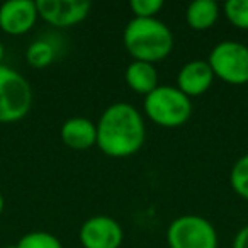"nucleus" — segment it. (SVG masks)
<instances>
[{"label": "nucleus", "mask_w": 248, "mask_h": 248, "mask_svg": "<svg viewBox=\"0 0 248 248\" xmlns=\"http://www.w3.org/2000/svg\"><path fill=\"white\" fill-rule=\"evenodd\" d=\"M32 106L29 82L16 70L0 65V123H16L28 116Z\"/></svg>", "instance_id": "nucleus-4"}, {"label": "nucleus", "mask_w": 248, "mask_h": 248, "mask_svg": "<svg viewBox=\"0 0 248 248\" xmlns=\"http://www.w3.org/2000/svg\"><path fill=\"white\" fill-rule=\"evenodd\" d=\"M129 7H131L135 17L152 19L162 11L163 2L162 0H131Z\"/></svg>", "instance_id": "nucleus-18"}, {"label": "nucleus", "mask_w": 248, "mask_h": 248, "mask_svg": "<svg viewBox=\"0 0 248 248\" xmlns=\"http://www.w3.org/2000/svg\"><path fill=\"white\" fill-rule=\"evenodd\" d=\"M78 238L83 248H119L124 233L114 217L92 216L82 224Z\"/></svg>", "instance_id": "nucleus-8"}, {"label": "nucleus", "mask_w": 248, "mask_h": 248, "mask_svg": "<svg viewBox=\"0 0 248 248\" xmlns=\"http://www.w3.org/2000/svg\"><path fill=\"white\" fill-rule=\"evenodd\" d=\"M224 16L233 26L248 29V0H228L224 4Z\"/></svg>", "instance_id": "nucleus-17"}, {"label": "nucleus", "mask_w": 248, "mask_h": 248, "mask_svg": "<svg viewBox=\"0 0 248 248\" xmlns=\"http://www.w3.org/2000/svg\"><path fill=\"white\" fill-rule=\"evenodd\" d=\"M145 112L158 126L179 128L192 116V102L177 87H156L145 97Z\"/></svg>", "instance_id": "nucleus-3"}, {"label": "nucleus", "mask_w": 248, "mask_h": 248, "mask_svg": "<svg viewBox=\"0 0 248 248\" xmlns=\"http://www.w3.org/2000/svg\"><path fill=\"white\" fill-rule=\"evenodd\" d=\"M26 60L34 68H45L55 60V48L48 41H34L26 51Z\"/></svg>", "instance_id": "nucleus-14"}, {"label": "nucleus", "mask_w": 248, "mask_h": 248, "mask_svg": "<svg viewBox=\"0 0 248 248\" xmlns=\"http://www.w3.org/2000/svg\"><path fill=\"white\" fill-rule=\"evenodd\" d=\"M4 197H2V194H0V214H2V211H4Z\"/></svg>", "instance_id": "nucleus-20"}, {"label": "nucleus", "mask_w": 248, "mask_h": 248, "mask_svg": "<svg viewBox=\"0 0 248 248\" xmlns=\"http://www.w3.org/2000/svg\"><path fill=\"white\" fill-rule=\"evenodd\" d=\"M230 182L234 192L248 201V155H243L233 165Z\"/></svg>", "instance_id": "nucleus-16"}, {"label": "nucleus", "mask_w": 248, "mask_h": 248, "mask_svg": "<svg viewBox=\"0 0 248 248\" xmlns=\"http://www.w3.org/2000/svg\"><path fill=\"white\" fill-rule=\"evenodd\" d=\"M4 58V46H2V41H0V62Z\"/></svg>", "instance_id": "nucleus-21"}, {"label": "nucleus", "mask_w": 248, "mask_h": 248, "mask_svg": "<svg viewBox=\"0 0 248 248\" xmlns=\"http://www.w3.org/2000/svg\"><path fill=\"white\" fill-rule=\"evenodd\" d=\"M5 248H17V245H7Z\"/></svg>", "instance_id": "nucleus-22"}, {"label": "nucleus", "mask_w": 248, "mask_h": 248, "mask_svg": "<svg viewBox=\"0 0 248 248\" xmlns=\"http://www.w3.org/2000/svg\"><path fill=\"white\" fill-rule=\"evenodd\" d=\"M214 73L209 63L204 60H194L180 68L177 77V89L187 97L202 95L211 85H213Z\"/></svg>", "instance_id": "nucleus-10"}, {"label": "nucleus", "mask_w": 248, "mask_h": 248, "mask_svg": "<svg viewBox=\"0 0 248 248\" xmlns=\"http://www.w3.org/2000/svg\"><path fill=\"white\" fill-rule=\"evenodd\" d=\"M126 82L135 92L148 95L158 87V73L152 63L133 62L126 68Z\"/></svg>", "instance_id": "nucleus-12"}, {"label": "nucleus", "mask_w": 248, "mask_h": 248, "mask_svg": "<svg viewBox=\"0 0 248 248\" xmlns=\"http://www.w3.org/2000/svg\"><path fill=\"white\" fill-rule=\"evenodd\" d=\"M124 46L135 62L155 63L167 58L173 48V36L162 21L135 17L124 29Z\"/></svg>", "instance_id": "nucleus-2"}, {"label": "nucleus", "mask_w": 248, "mask_h": 248, "mask_svg": "<svg viewBox=\"0 0 248 248\" xmlns=\"http://www.w3.org/2000/svg\"><path fill=\"white\" fill-rule=\"evenodd\" d=\"M219 16V7L214 0H194L192 4L187 5L186 21L189 28L196 31H206L213 28L214 22Z\"/></svg>", "instance_id": "nucleus-13"}, {"label": "nucleus", "mask_w": 248, "mask_h": 248, "mask_svg": "<svg viewBox=\"0 0 248 248\" xmlns=\"http://www.w3.org/2000/svg\"><path fill=\"white\" fill-rule=\"evenodd\" d=\"M17 248H63V245L48 231H31L17 241Z\"/></svg>", "instance_id": "nucleus-15"}, {"label": "nucleus", "mask_w": 248, "mask_h": 248, "mask_svg": "<svg viewBox=\"0 0 248 248\" xmlns=\"http://www.w3.org/2000/svg\"><path fill=\"white\" fill-rule=\"evenodd\" d=\"M214 77L230 85L248 83V46L236 41H223L213 48L207 60Z\"/></svg>", "instance_id": "nucleus-5"}, {"label": "nucleus", "mask_w": 248, "mask_h": 248, "mask_svg": "<svg viewBox=\"0 0 248 248\" xmlns=\"http://www.w3.org/2000/svg\"><path fill=\"white\" fill-rule=\"evenodd\" d=\"M38 7L31 0H9L0 7V29L7 34H26L38 19Z\"/></svg>", "instance_id": "nucleus-9"}, {"label": "nucleus", "mask_w": 248, "mask_h": 248, "mask_svg": "<svg viewBox=\"0 0 248 248\" xmlns=\"http://www.w3.org/2000/svg\"><path fill=\"white\" fill-rule=\"evenodd\" d=\"M38 16L55 28H70L89 16V0H38Z\"/></svg>", "instance_id": "nucleus-7"}, {"label": "nucleus", "mask_w": 248, "mask_h": 248, "mask_svg": "<svg viewBox=\"0 0 248 248\" xmlns=\"http://www.w3.org/2000/svg\"><path fill=\"white\" fill-rule=\"evenodd\" d=\"M170 248H217V233L202 216L186 214L172 221L167 231Z\"/></svg>", "instance_id": "nucleus-6"}, {"label": "nucleus", "mask_w": 248, "mask_h": 248, "mask_svg": "<svg viewBox=\"0 0 248 248\" xmlns=\"http://www.w3.org/2000/svg\"><path fill=\"white\" fill-rule=\"evenodd\" d=\"M233 248H248V224L236 233L233 241Z\"/></svg>", "instance_id": "nucleus-19"}, {"label": "nucleus", "mask_w": 248, "mask_h": 248, "mask_svg": "<svg viewBox=\"0 0 248 248\" xmlns=\"http://www.w3.org/2000/svg\"><path fill=\"white\" fill-rule=\"evenodd\" d=\"M145 123L135 106L116 102L97 123V146L112 158H124L140 152L145 143Z\"/></svg>", "instance_id": "nucleus-1"}, {"label": "nucleus", "mask_w": 248, "mask_h": 248, "mask_svg": "<svg viewBox=\"0 0 248 248\" xmlns=\"http://www.w3.org/2000/svg\"><path fill=\"white\" fill-rule=\"evenodd\" d=\"M62 140L72 150H89L97 145V126L87 117H70L62 126Z\"/></svg>", "instance_id": "nucleus-11"}]
</instances>
